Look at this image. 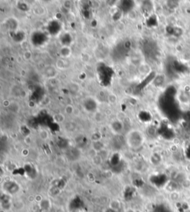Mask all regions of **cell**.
Instances as JSON below:
<instances>
[{
  "label": "cell",
  "instance_id": "1",
  "mask_svg": "<svg viewBox=\"0 0 190 212\" xmlns=\"http://www.w3.org/2000/svg\"><path fill=\"white\" fill-rule=\"evenodd\" d=\"M127 143L131 148H138L143 143V135L139 130H132L127 135Z\"/></svg>",
  "mask_w": 190,
  "mask_h": 212
},
{
  "label": "cell",
  "instance_id": "2",
  "mask_svg": "<svg viewBox=\"0 0 190 212\" xmlns=\"http://www.w3.org/2000/svg\"><path fill=\"white\" fill-rule=\"evenodd\" d=\"M120 208V203L117 200H114L111 203V208L113 211H118Z\"/></svg>",
  "mask_w": 190,
  "mask_h": 212
},
{
  "label": "cell",
  "instance_id": "3",
  "mask_svg": "<svg viewBox=\"0 0 190 212\" xmlns=\"http://www.w3.org/2000/svg\"><path fill=\"white\" fill-rule=\"evenodd\" d=\"M46 74H47L48 77H53L54 74H55V69L54 68H51V67H49L46 69Z\"/></svg>",
  "mask_w": 190,
  "mask_h": 212
},
{
  "label": "cell",
  "instance_id": "4",
  "mask_svg": "<svg viewBox=\"0 0 190 212\" xmlns=\"http://www.w3.org/2000/svg\"><path fill=\"white\" fill-rule=\"evenodd\" d=\"M186 212H190V210H186Z\"/></svg>",
  "mask_w": 190,
  "mask_h": 212
}]
</instances>
